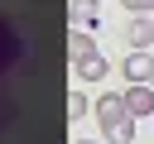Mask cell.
<instances>
[{"label": "cell", "mask_w": 154, "mask_h": 144, "mask_svg": "<svg viewBox=\"0 0 154 144\" xmlns=\"http://www.w3.org/2000/svg\"><path fill=\"white\" fill-rule=\"evenodd\" d=\"M77 144H101V139H77Z\"/></svg>", "instance_id": "obj_11"}, {"label": "cell", "mask_w": 154, "mask_h": 144, "mask_svg": "<svg viewBox=\"0 0 154 144\" xmlns=\"http://www.w3.org/2000/svg\"><path fill=\"white\" fill-rule=\"evenodd\" d=\"M120 72H125L130 86H154V58H149V48H135V53L120 62Z\"/></svg>", "instance_id": "obj_3"}, {"label": "cell", "mask_w": 154, "mask_h": 144, "mask_svg": "<svg viewBox=\"0 0 154 144\" xmlns=\"http://www.w3.org/2000/svg\"><path fill=\"white\" fill-rule=\"evenodd\" d=\"M72 19L91 24V19H96V5H91V0H77V5H72Z\"/></svg>", "instance_id": "obj_9"}, {"label": "cell", "mask_w": 154, "mask_h": 144, "mask_svg": "<svg viewBox=\"0 0 154 144\" xmlns=\"http://www.w3.org/2000/svg\"><path fill=\"white\" fill-rule=\"evenodd\" d=\"M125 43H130V53H135V48H149V43H154V19H149V14H135V19L125 24Z\"/></svg>", "instance_id": "obj_5"}, {"label": "cell", "mask_w": 154, "mask_h": 144, "mask_svg": "<svg viewBox=\"0 0 154 144\" xmlns=\"http://www.w3.org/2000/svg\"><path fill=\"white\" fill-rule=\"evenodd\" d=\"M120 96H125V110H130L135 120H144V115H154V86H125Z\"/></svg>", "instance_id": "obj_4"}, {"label": "cell", "mask_w": 154, "mask_h": 144, "mask_svg": "<svg viewBox=\"0 0 154 144\" xmlns=\"http://www.w3.org/2000/svg\"><path fill=\"white\" fill-rule=\"evenodd\" d=\"M87 110H91V101H87L82 91H72V96H67V115H72V120H82Z\"/></svg>", "instance_id": "obj_8"}, {"label": "cell", "mask_w": 154, "mask_h": 144, "mask_svg": "<svg viewBox=\"0 0 154 144\" xmlns=\"http://www.w3.org/2000/svg\"><path fill=\"white\" fill-rule=\"evenodd\" d=\"M91 115L101 125V144H135V115L125 110L120 91H106L101 101H91Z\"/></svg>", "instance_id": "obj_1"}, {"label": "cell", "mask_w": 154, "mask_h": 144, "mask_svg": "<svg viewBox=\"0 0 154 144\" xmlns=\"http://www.w3.org/2000/svg\"><path fill=\"white\" fill-rule=\"evenodd\" d=\"M77 77H82V82H101V77H106V58H101V53L77 58Z\"/></svg>", "instance_id": "obj_6"}, {"label": "cell", "mask_w": 154, "mask_h": 144, "mask_svg": "<svg viewBox=\"0 0 154 144\" xmlns=\"http://www.w3.org/2000/svg\"><path fill=\"white\" fill-rule=\"evenodd\" d=\"M19 62V43H14V34H10V24L0 19V77L10 72ZM10 110H14V101H10V91H0V125L10 120Z\"/></svg>", "instance_id": "obj_2"}, {"label": "cell", "mask_w": 154, "mask_h": 144, "mask_svg": "<svg viewBox=\"0 0 154 144\" xmlns=\"http://www.w3.org/2000/svg\"><path fill=\"white\" fill-rule=\"evenodd\" d=\"M130 14H154V0H120Z\"/></svg>", "instance_id": "obj_10"}, {"label": "cell", "mask_w": 154, "mask_h": 144, "mask_svg": "<svg viewBox=\"0 0 154 144\" xmlns=\"http://www.w3.org/2000/svg\"><path fill=\"white\" fill-rule=\"evenodd\" d=\"M91 53H96L91 34H72V62H77V58H91Z\"/></svg>", "instance_id": "obj_7"}]
</instances>
